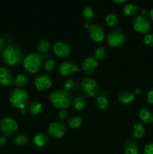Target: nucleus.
<instances>
[{"label":"nucleus","mask_w":153,"mask_h":154,"mask_svg":"<svg viewBox=\"0 0 153 154\" xmlns=\"http://www.w3.org/2000/svg\"><path fill=\"white\" fill-rule=\"evenodd\" d=\"M53 52L58 57H67L70 53V46L65 42H58L53 45Z\"/></svg>","instance_id":"4468645a"},{"label":"nucleus","mask_w":153,"mask_h":154,"mask_svg":"<svg viewBox=\"0 0 153 154\" xmlns=\"http://www.w3.org/2000/svg\"><path fill=\"white\" fill-rule=\"evenodd\" d=\"M50 48L49 41L46 39H40L37 44V50L40 54H46Z\"/></svg>","instance_id":"a878e982"},{"label":"nucleus","mask_w":153,"mask_h":154,"mask_svg":"<svg viewBox=\"0 0 153 154\" xmlns=\"http://www.w3.org/2000/svg\"><path fill=\"white\" fill-rule=\"evenodd\" d=\"M114 2L117 3V4H122V3H124L125 2H127L128 0H112Z\"/></svg>","instance_id":"ea45409f"},{"label":"nucleus","mask_w":153,"mask_h":154,"mask_svg":"<svg viewBox=\"0 0 153 154\" xmlns=\"http://www.w3.org/2000/svg\"><path fill=\"white\" fill-rule=\"evenodd\" d=\"M149 17H150V18H151L152 20L153 21V8L150 10V11H149Z\"/></svg>","instance_id":"79ce46f5"},{"label":"nucleus","mask_w":153,"mask_h":154,"mask_svg":"<svg viewBox=\"0 0 153 154\" xmlns=\"http://www.w3.org/2000/svg\"><path fill=\"white\" fill-rule=\"evenodd\" d=\"M34 85L38 91L44 92L52 87V78L47 74H41L34 79Z\"/></svg>","instance_id":"9d476101"},{"label":"nucleus","mask_w":153,"mask_h":154,"mask_svg":"<svg viewBox=\"0 0 153 154\" xmlns=\"http://www.w3.org/2000/svg\"><path fill=\"white\" fill-rule=\"evenodd\" d=\"M98 66V61L93 57H86L82 63V69L86 75H90L94 73Z\"/></svg>","instance_id":"ddd939ff"},{"label":"nucleus","mask_w":153,"mask_h":154,"mask_svg":"<svg viewBox=\"0 0 153 154\" xmlns=\"http://www.w3.org/2000/svg\"><path fill=\"white\" fill-rule=\"evenodd\" d=\"M107 48L105 46L99 47L94 51V58L97 60H104L106 57V55H107Z\"/></svg>","instance_id":"c756f323"},{"label":"nucleus","mask_w":153,"mask_h":154,"mask_svg":"<svg viewBox=\"0 0 153 154\" xmlns=\"http://www.w3.org/2000/svg\"><path fill=\"white\" fill-rule=\"evenodd\" d=\"M125 42V35L122 30L116 29L112 30L107 35V43L110 48H119Z\"/></svg>","instance_id":"0eeeda50"},{"label":"nucleus","mask_w":153,"mask_h":154,"mask_svg":"<svg viewBox=\"0 0 153 154\" xmlns=\"http://www.w3.org/2000/svg\"><path fill=\"white\" fill-rule=\"evenodd\" d=\"M80 71L77 64L72 60L64 61L60 65L58 72L62 77H68Z\"/></svg>","instance_id":"f8f14e48"},{"label":"nucleus","mask_w":153,"mask_h":154,"mask_svg":"<svg viewBox=\"0 0 153 154\" xmlns=\"http://www.w3.org/2000/svg\"><path fill=\"white\" fill-rule=\"evenodd\" d=\"M1 58L8 66L14 67L20 64L23 59V53L21 48L16 45H8L2 51Z\"/></svg>","instance_id":"f257e3e1"},{"label":"nucleus","mask_w":153,"mask_h":154,"mask_svg":"<svg viewBox=\"0 0 153 154\" xmlns=\"http://www.w3.org/2000/svg\"><path fill=\"white\" fill-rule=\"evenodd\" d=\"M143 154H153V142L146 144L144 147Z\"/></svg>","instance_id":"f704fd0d"},{"label":"nucleus","mask_w":153,"mask_h":154,"mask_svg":"<svg viewBox=\"0 0 153 154\" xmlns=\"http://www.w3.org/2000/svg\"><path fill=\"white\" fill-rule=\"evenodd\" d=\"M8 142V139L5 136L2 135L0 137V146H4L6 145Z\"/></svg>","instance_id":"58836bf2"},{"label":"nucleus","mask_w":153,"mask_h":154,"mask_svg":"<svg viewBox=\"0 0 153 154\" xmlns=\"http://www.w3.org/2000/svg\"><path fill=\"white\" fill-rule=\"evenodd\" d=\"M143 43L147 47H153V33L146 34L144 36Z\"/></svg>","instance_id":"72a5a7b5"},{"label":"nucleus","mask_w":153,"mask_h":154,"mask_svg":"<svg viewBox=\"0 0 153 154\" xmlns=\"http://www.w3.org/2000/svg\"><path fill=\"white\" fill-rule=\"evenodd\" d=\"M56 68V63L52 59H49L46 60L44 63V69L46 72L50 73L55 69Z\"/></svg>","instance_id":"2f4dec72"},{"label":"nucleus","mask_w":153,"mask_h":154,"mask_svg":"<svg viewBox=\"0 0 153 154\" xmlns=\"http://www.w3.org/2000/svg\"><path fill=\"white\" fill-rule=\"evenodd\" d=\"M84 26L88 29V32H89L90 38L92 41L94 42H102L104 39L105 37V32L103 26H100L98 23H94L89 25L88 23H86Z\"/></svg>","instance_id":"6e6552de"},{"label":"nucleus","mask_w":153,"mask_h":154,"mask_svg":"<svg viewBox=\"0 0 153 154\" xmlns=\"http://www.w3.org/2000/svg\"><path fill=\"white\" fill-rule=\"evenodd\" d=\"M42 104L38 101H33L28 105V110L33 115H38L42 111Z\"/></svg>","instance_id":"4be33fe9"},{"label":"nucleus","mask_w":153,"mask_h":154,"mask_svg":"<svg viewBox=\"0 0 153 154\" xmlns=\"http://www.w3.org/2000/svg\"><path fill=\"white\" fill-rule=\"evenodd\" d=\"M146 129L142 123H136L132 129V135L135 138H141L145 135Z\"/></svg>","instance_id":"412c9836"},{"label":"nucleus","mask_w":153,"mask_h":154,"mask_svg":"<svg viewBox=\"0 0 153 154\" xmlns=\"http://www.w3.org/2000/svg\"><path fill=\"white\" fill-rule=\"evenodd\" d=\"M118 99L123 105H128L132 103L135 99V95L130 91L124 90L118 93Z\"/></svg>","instance_id":"dca6fc26"},{"label":"nucleus","mask_w":153,"mask_h":154,"mask_svg":"<svg viewBox=\"0 0 153 154\" xmlns=\"http://www.w3.org/2000/svg\"><path fill=\"white\" fill-rule=\"evenodd\" d=\"M14 78L10 71L7 67L0 68V84L4 87L13 85Z\"/></svg>","instance_id":"2eb2a0df"},{"label":"nucleus","mask_w":153,"mask_h":154,"mask_svg":"<svg viewBox=\"0 0 153 154\" xmlns=\"http://www.w3.org/2000/svg\"><path fill=\"white\" fill-rule=\"evenodd\" d=\"M95 105L98 109L105 110L108 107V100L105 96H98L96 98Z\"/></svg>","instance_id":"cd10ccee"},{"label":"nucleus","mask_w":153,"mask_h":154,"mask_svg":"<svg viewBox=\"0 0 153 154\" xmlns=\"http://www.w3.org/2000/svg\"><path fill=\"white\" fill-rule=\"evenodd\" d=\"M140 90L139 88H136L134 90V95H139L140 93Z\"/></svg>","instance_id":"a19ab883"},{"label":"nucleus","mask_w":153,"mask_h":154,"mask_svg":"<svg viewBox=\"0 0 153 154\" xmlns=\"http://www.w3.org/2000/svg\"><path fill=\"white\" fill-rule=\"evenodd\" d=\"M51 104L57 109L64 110L68 108L72 103V99L69 92L64 90H56L50 96Z\"/></svg>","instance_id":"f03ea898"},{"label":"nucleus","mask_w":153,"mask_h":154,"mask_svg":"<svg viewBox=\"0 0 153 154\" xmlns=\"http://www.w3.org/2000/svg\"><path fill=\"white\" fill-rule=\"evenodd\" d=\"M67 127L62 122H52L48 128V133L54 138H61L65 135Z\"/></svg>","instance_id":"9b49d317"},{"label":"nucleus","mask_w":153,"mask_h":154,"mask_svg":"<svg viewBox=\"0 0 153 154\" xmlns=\"http://www.w3.org/2000/svg\"><path fill=\"white\" fill-rule=\"evenodd\" d=\"M13 141L15 145L22 147V146H26L28 144V139L26 135H25L24 134H18L14 137Z\"/></svg>","instance_id":"393cba45"},{"label":"nucleus","mask_w":153,"mask_h":154,"mask_svg":"<svg viewBox=\"0 0 153 154\" xmlns=\"http://www.w3.org/2000/svg\"><path fill=\"white\" fill-rule=\"evenodd\" d=\"M139 117L141 121L146 124H150L153 123V116L152 115L151 112L145 108H142L140 110Z\"/></svg>","instance_id":"6ab92c4d"},{"label":"nucleus","mask_w":153,"mask_h":154,"mask_svg":"<svg viewBox=\"0 0 153 154\" xmlns=\"http://www.w3.org/2000/svg\"><path fill=\"white\" fill-rule=\"evenodd\" d=\"M6 48V41L4 38L0 37V51H3Z\"/></svg>","instance_id":"4c0bfd02"},{"label":"nucleus","mask_w":153,"mask_h":154,"mask_svg":"<svg viewBox=\"0 0 153 154\" xmlns=\"http://www.w3.org/2000/svg\"><path fill=\"white\" fill-rule=\"evenodd\" d=\"M43 62L40 54L32 53L27 55L23 60V67L28 73L36 74L40 71Z\"/></svg>","instance_id":"20e7f679"},{"label":"nucleus","mask_w":153,"mask_h":154,"mask_svg":"<svg viewBox=\"0 0 153 154\" xmlns=\"http://www.w3.org/2000/svg\"><path fill=\"white\" fill-rule=\"evenodd\" d=\"M76 84L73 79H68L64 83V90L65 91L69 92L70 90H72L75 88Z\"/></svg>","instance_id":"473e14b6"},{"label":"nucleus","mask_w":153,"mask_h":154,"mask_svg":"<svg viewBox=\"0 0 153 154\" xmlns=\"http://www.w3.org/2000/svg\"><path fill=\"white\" fill-rule=\"evenodd\" d=\"M146 100L148 104L153 105V88L151 89L147 93L146 95Z\"/></svg>","instance_id":"e433bc0d"},{"label":"nucleus","mask_w":153,"mask_h":154,"mask_svg":"<svg viewBox=\"0 0 153 154\" xmlns=\"http://www.w3.org/2000/svg\"><path fill=\"white\" fill-rule=\"evenodd\" d=\"M82 92L90 97H94L100 93V87L97 81L92 78H85L81 82Z\"/></svg>","instance_id":"423d86ee"},{"label":"nucleus","mask_w":153,"mask_h":154,"mask_svg":"<svg viewBox=\"0 0 153 154\" xmlns=\"http://www.w3.org/2000/svg\"><path fill=\"white\" fill-rule=\"evenodd\" d=\"M0 129L4 136L10 137L18 130V124L14 119L5 117L0 122Z\"/></svg>","instance_id":"39448f33"},{"label":"nucleus","mask_w":153,"mask_h":154,"mask_svg":"<svg viewBox=\"0 0 153 154\" xmlns=\"http://www.w3.org/2000/svg\"><path fill=\"white\" fill-rule=\"evenodd\" d=\"M26 113V109H23V110H21V114H24Z\"/></svg>","instance_id":"c03bdc74"},{"label":"nucleus","mask_w":153,"mask_h":154,"mask_svg":"<svg viewBox=\"0 0 153 154\" xmlns=\"http://www.w3.org/2000/svg\"><path fill=\"white\" fill-rule=\"evenodd\" d=\"M82 16L88 22H92L95 19V14L92 8L86 7L82 11Z\"/></svg>","instance_id":"c85d7f7f"},{"label":"nucleus","mask_w":153,"mask_h":154,"mask_svg":"<svg viewBox=\"0 0 153 154\" xmlns=\"http://www.w3.org/2000/svg\"><path fill=\"white\" fill-rule=\"evenodd\" d=\"M49 142V137L44 133H38L33 137V144L38 147H43Z\"/></svg>","instance_id":"a211bd4d"},{"label":"nucleus","mask_w":153,"mask_h":154,"mask_svg":"<svg viewBox=\"0 0 153 154\" xmlns=\"http://www.w3.org/2000/svg\"><path fill=\"white\" fill-rule=\"evenodd\" d=\"M28 78L24 74H19L15 77L14 79V84L15 87H18V88H21L23 87L28 84Z\"/></svg>","instance_id":"aec40b11"},{"label":"nucleus","mask_w":153,"mask_h":154,"mask_svg":"<svg viewBox=\"0 0 153 154\" xmlns=\"http://www.w3.org/2000/svg\"><path fill=\"white\" fill-rule=\"evenodd\" d=\"M146 14V11L145 10V9H143V10H142V15H145Z\"/></svg>","instance_id":"37998d69"},{"label":"nucleus","mask_w":153,"mask_h":154,"mask_svg":"<svg viewBox=\"0 0 153 154\" xmlns=\"http://www.w3.org/2000/svg\"><path fill=\"white\" fill-rule=\"evenodd\" d=\"M73 102L74 108H75V110L78 111H82L85 108L86 105V99L84 96H78L74 99V100L72 101Z\"/></svg>","instance_id":"5701e85b"},{"label":"nucleus","mask_w":153,"mask_h":154,"mask_svg":"<svg viewBox=\"0 0 153 154\" xmlns=\"http://www.w3.org/2000/svg\"><path fill=\"white\" fill-rule=\"evenodd\" d=\"M123 14L126 17H134L137 14L138 8L133 4H128L123 8Z\"/></svg>","instance_id":"b1692460"},{"label":"nucleus","mask_w":153,"mask_h":154,"mask_svg":"<svg viewBox=\"0 0 153 154\" xmlns=\"http://www.w3.org/2000/svg\"><path fill=\"white\" fill-rule=\"evenodd\" d=\"M105 22L110 27H116L119 23L118 17L114 14H109L105 17Z\"/></svg>","instance_id":"bb28decb"},{"label":"nucleus","mask_w":153,"mask_h":154,"mask_svg":"<svg viewBox=\"0 0 153 154\" xmlns=\"http://www.w3.org/2000/svg\"><path fill=\"white\" fill-rule=\"evenodd\" d=\"M133 28L140 34H146L151 29V23L148 18L143 15H138L133 22Z\"/></svg>","instance_id":"1a4fd4ad"},{"label":"nucleus","mask_w":153,"mask_h":154,"mask_svg":"<svg viewBox=\"0 0 153 154\" xmlns=\"http://www.w3.org/2000/svg\"><path fill=\"white\" fill-rule=\"evenodd\" d=\"M124 154H139V146L134 140H128L124 146Z\"/></svg>","instance_id":"f3484780"},{"label":"nucleus","mask_w":153,"mask_h":154,"mask_svg":"<svg viewBox=\"0 0 153 154\" xmlns=\"http://www.w3.org/2000/svg\"><path fill=\"white\" fill-rule=\"evenodd\" d=\"M68 113L67 111H64V110H61L59 111V113L58 114V118L60 121H64L66 118H67Z\"/></svg>","instance_id":"c9c22d12"},{"label":"nucleus","mask_w":153,"mask_h":154,"mask_svg":"<svg viewBox=\"0 0 153 154\" xmlns=\"http://www.w3.org/2000/svg\"><path fill=\"white\" fill-rule=\"evenodd\" d=\"M28 94L26 90L16 88L12 90L9 94V102L14 108L18 109H26L28 105Z\"/></svg>","instance_id":"7ed1b4c3"},{"label":"nucleus","mask_w":153,"mask_h":154,"mask_svg":"<svg viewBox=\"0 0 153 154\" xmlns=\"http://www.w3.org/2000/svg\"><path fill=\"white\" fill-rule=\"evenodd\" d=\"M68 123V126L72 129H77L81 126L82 120L81 117H78V116H74V117H71L69 119Z\"/></svg>","instance_id":"7c9ffc66"}]
</instances>
